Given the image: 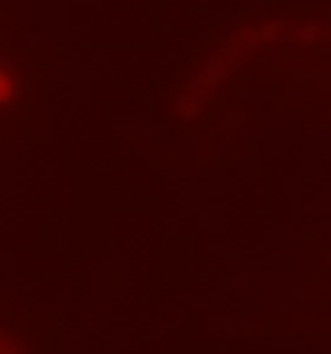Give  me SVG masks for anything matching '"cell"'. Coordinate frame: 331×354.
I'll return each instance as SVG.
<instances>
[{
  "instance_id": "7a4b0ae2",
  "label": "cell",
  "mask_w": 331,
  "mask_h": 354,
  "mask_svg": "<svg viewBox=\"0 0 331 354\" xmlns=\"http://www.w3.org/2000/svg\"><path fill=\"white\" fill-rule=\"evenodd\" d=\"M0 354H20V351H17L10 342H3V338H0Z\"/></svg>"
},
{
  "instance_id": "6da1fadb",
  "label": "cell",
  "mask_w": 331,
  "mask_h": 354,
  "mask_svg": "<svg viewBox=\"0 0 331 354\" xmlns=\"http://www.w3.org/2000/svg\"><path fill=\"white\" fill-rule=\"evenodd\" d=\"M10 95H13V82L7 78V72H0V104L10 101Z\"/></svg>"
}]
</instances>
